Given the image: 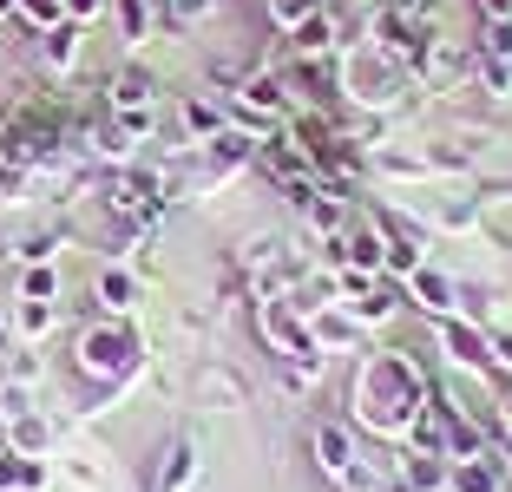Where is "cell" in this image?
I'll return each instance as SVG.
<instances>
[{"instance_id": "obj_1", "label": "cell", "mask_w": 512, "mask_h": 492, "mask_svg": "<svg viewBox=\"0 0 512 492\" xmlns=\"http://www.w3.org/2000/svg\"><path fill=\"white\" fill-rule=\"evenodd\" d=\"M427 407V381L414 374L407 355H375L355 381V414L368 420L375 433H407Z\"/></svg>"}, {"instance_id": "obj_2", "label": "cell", "mask_w": 512, "mask_h": 492, "mask_svg": "<svg viewBox=\"0 0 512 492\" xmlns=\"http://www.w3.org/2000/svg\"><path fill=\"white\" fill-rule=\"evenodd\" d=\"M79 368L86 374H132L138 368V335L125 322H106V328H92L86 342H79Z\"/></svg>"}, {"instance_id": "obj_3", "label": "cell", "mask_w": 512, "mask_h": 492, "mask_svg": "<svg viewBox=\"0 0 512 492\" xmlns=\"http://www.w3.org/2000/svg\"><path fill=\"white\" fill-rule=\"evenodd\" d=\"M46 145H60V132H53L46 112H14V119H0V164H7V171L33 164Z\"/></svg>"}, {"instance_id": "obj_4", "label": "cell", "mask_w": 512, "mask_h": 492, "mask_svg": "<svg viewBox=\"0 0 512 492\" xmlns=\"http://www.w3.org/2000/svg\"><path fill=\"white\" fill-rule=\"evenodd\" d=\"M263 335H270V342L283 348L289 361H309V355H322V348H316V335H309V328H302L296 315L283 309V302H263Z\"/></svg>"}, {"instance_id": "obj_5", "label": "cell", "mask_w": 512, "mask_h": 492, "mask_svg": "<svg viewBox=\"0 0 512 492\" xmlns=\"http://www.w3.org/2000/svg\"><path fill=\"white\" fill-rule=\"evenodd\" d=\"M440 348H447L460 368H486V361H493V342H486L473 322H460V315H440Z\"/></svg>"}, {"instance_id": "obj_6", "label": "cell", "mask_w": 512, "mask_h": 492, "mask_svg": "<svg viewBox=\"0 0 512 492\" xmlns=\"http://www.w3.org/2000/svg\"><path fill=\"white\" fill-rule=\"evenodd\" d=\"M407 296L421 302L427 315H453V283L440 276V269H427V263L414 269V276H407Z\"/></svg>"}, {"instance_id": "obj_7", "label": "cell", "mask_w": 512, "mask_h": 492, "mask_svg": "<svg viewBox=\"0 0 512 492\" xmlns=\"http://www.w3.org/2000/svg\"><path fill=\"white\" fill-rule=\"evenodd\" d=\"M447 486H453V492H499V466L486 460V453H473V460H453V466H447Z\"/></svg>"}, {"instance_id": "obj_8", "label": "cell", "mask_w": 512, "mask_h": 492, "mask_svg": "<svg viewBox=\"0 0 512 492\" xmlns=\"http://www.w3.org/2000/svg\"><path fill=\"white\" fill-rule=\"evenodd\" d=\"M46 486V466L40 460H27V453H0V492H40Z\"/></svg>"}, {"instance_id": "obj_9", "label": "cell", "mask_w": 512, "mask_h": 492, "mask_svg": "<svg viewBox=\"0 0 512 492\" xmlns=\"http://www.w3.org/2000/svg\"><path fill=\"white\" fill-rule=\"evenodd\" d=\"M316 460H322V473H335V479L355 473V447H348L342 427H316Z\"/></svg>"}, {"instance_id": "obj_10", "label": "cell", "mask_w": 512, "mask_h": 492, "mask_svg": "<svg viewBox=\"0 0 512 492\" xmlns=\"http://www.w3.org/2000/svg\"><path fill=\"white\" fill-rule=\"evenodd\" d=\"M289 40H296V53H302V60H316V53H329L335 20H329V14H309V20H296V27H289Z\"/></svg>"}, {"instance_id": "obj_11", "label": "cell", "mask_w": 512, "mask_h": 492, "mask_svg": "<svg viewBox=\"0 0 512 492\" xmlns=\"http://www.w3.org/2000/svg\"><path fill=\"white\" fill-rule=\"evenodd\" d=\"M151 197H158V178H151V171H125V178L112 184V204L119 210H151Z\"/></svg>"}, {"instance_id": "obj_12", "label": "cell", "mask_w": 512, "mask_h": 492, "mask_svg": "<svg viewBox=\"0 0 512 492\" xmlns=\"http://www.w3.org/2000/svg\"><path fill=\"white\" fill-rule=\"evenodd\" d=\"M342 256H348V269H368V276H375V269L388 263V237L362 230V237H348V243H342Z\"/></svg>"}, {"instance_id": "obj_13", "label": "cell", "mask_w": 512, "mask_h": 492, "mask_svg": "<svg viewBox=\"0 0 512 492\" xmlns=\"http://www.w3.org/2000/svg\"><path fill=\"white\" fill-rule=\"evenodd\" d=\"M7 447L33 460V453L46 447V420H40V414H7Z\"/></svg>"}, {"instance_id": "obj_14", "label": "cell", "mask_w": 512, "mask_h": 492, "mask_svg": "<svg viewBox=\"0 0 512 492\" xmlns=\"http://www.w3.org/2000/svg\"><path fill=\"white\" fill-rule=\"evenodd\" d=\"M73 60H79V20L46 27V66H73Z\"/></svg>"}, {"instance_id": "obj_15", "label": "cell", "mask_w": 512, "mask_h": 492, "mask_svg": "<svg viewBox=\"0 0 512 492\" xmlns=\"http://www.w3.org/2000/svg\"><path fill=\"white\" fill-rule=\"evenodd\" d=\"M440 486H447L440 453H414V460H407V492H440Z\"/></svg>"}, {"instance_id": "obj_16", "label": "cell", "mask_w": 512, "mask_h": 492, "mask_svg": "<svg viewBox=\"0 0 512 492\" xmlns=\"http://www.w3.org/2000/svg\"><path fill=\"white\" fill-rule=\"evenodd\" d=\"M394 73H388V66H375V60H362V66H355V99H368V105H381V99H394Z\"/></svg>"}, {"instance_id": "obj_17", "label": "cell", "mask_w": 512, "mask_h": 492, "mask_svg": "<svg viewBox=\"0 0 512 492\" xmlns=\"http://www.w3.org/2000/svg\"><path fill=\"white\" fill-rule=\"evenodd\" d=\"M99 302H106L112 315H125V309L138 302V283L125 276V269H106V276H99Z\"/></svg>"}, {"instance_id": "obj_18", "label": "cell", "mask_w": 512, "mask_h": 492, "mask_svg": "<svg viewBox=\"0 0 512 492\" xmlns=\"http://www.w3.org/2000/svg\"><path fill=\"white\" fill-rule=\"evenodd\" d=\"M197 479V447H171V466L158 473V492H184Z\"/></svg>"}, {"instance_id": "obj_19", "label": "cell", "mask_w": 512, "mask_h": 492, "mask_svg": "<svg viewBox=\"0 0 512 492\" xmlns=\"http://www.w3.org/2000/svg\"><path fill=\"white\" fill-rule=\"evenodd\" d=\"M112 105H119V112H138V105H151V79H145V73H119V86H112Z\"/></svg>"}, {"instance_id": "obj_20", "label": "cell", "mask_w": 512, "mask_h": 492, "mask_svg": "<svg viewBox=\"0 0 512 492\" xmlns=\"http://www.w3.org/2000/svg\"><path fill=\"white\" fill-rule=\"evenodd\" d=\"M60 296V276L46 263H27V283H20V302H53Z\"/></svg>"}, {"instance_id": "obj_21", "label": "cell", "mask_w": 512, "mask_h": 492, "mask_svg": "<svg viewBox=\"0 0 512 492\" xmlns=\"http://www.w3.org/2000/svg\"><path fill=\"white\" fill-rule=\"evenodd\" d=\"M184 125H191V138H217V132H224L217 105H204V99H191V105H184Z\"/></svg>"}, {"instance_id": "obj_22", "label": "cell", "mask_w": 512, "mask_h": 492, "mask_svg": "<svg viewBox=\"0 0 512 492\" xmlns=\"http://www.w3.org/2000/svg\"><path fill=\"white\" fill-rule=\"evenodd\" d=\"M381 269H394V276H414V269H421V243L394 237V243H388V263H381Z\"/></svg>"}, {"instance_id": "obj_23", "label": "cell", "mask_w": 512, "mask_h": 492, "mask_svg": "<svg viewBox=\"0 0 512 492\" xmlns=\"http://www.w3.org/2000/svg\"><path fill=\"white\" fill-rule=\"evenodd\" d=\"M250 151H256L250 132H217V164H243Z\"/></svg>"}, {"instance_id": "obj_24", "label": "cell", "mask_w": 512, "mask_h": 492, "mask_svg": "<svg viewBox=\"0 0 512 492\" xmlns=\"http://www.w3.org/2000/svg\"><path fill=\"white\" fill-rule=\"evenodd\" d=\"M46 328H53V302H20V335H46Z\"/></svg>"}, {"instance_id": "obj_25", "label": "cell", "mask_w": 512, "mask_h": 492, "mask_svg": "<svg viewBox=\"0 0 512 492\" xmlns=\"http://www.w3.org/2000/svg\"><path fill=\"white\" fill-rule=\"evenodd\" d=\"M20 14H27L33 27H60V20H66V0H20Z\"/></svg>"}, {"instance_id": "obj_26", "label": "cell", "mask_w": 512, "mask_h": 492, "mask_svg": "<svg viewBox=\"0 0 512 492\" xmlns=\"http://www.w3.org/2000/svg\"><path fill=\"white\" fill-rule=\"evenodd\" d=\"M388 309H394V296H388V289H368V296H355V322H381Z\"/></svg>"}, {"instance_id": "obj_27", "label": "cell", "mask_w": 512, "mask_h": 492, "mask_svg": "<svg viewBox=\"0 0 512 492\" xmlns=\"http://www.w3.org/2000/svg\"><path fill=\"white\" fill-rule=\"evenodd\" d=\"M348 335H355V322H348V315H316V348L322 342H348Z\"/></svg>"}, {"instance_id": "obj_28", "label": "cell", "mask_w": 512, "mask_h": 492, "mask_svg": "<svg viewBox=\"0 0 512 492\" xmlns=\"http://www.w3.org/2000/svg\"><path fill=\"white\" fill-rule=\"evenodd\" d=\"M486 53L512 60V20H486Z\"/></svg>"}, {"instance_id": "obj_29", "label": "cell", "mask_w": 512, "mask_h": 492, "mask_svg": "<svg viewBox=\"0 0 512 492\" xmlns=\"http://www.w3.org/2000/svg\"><path fill=\"white\" fill-rule=\"evenodd\" d=\"M270 14L283 20V27H296V20H309V14H316V0H270Z\"/></svg>"}, {"instance_id": "obj_30", "label": "cell", "mask_w": 512, "mask_h": 492, "mask_svg": "<svg viewBox=\"0 0 512 492\" xmlns=\"http://www.w3.org/2000/svg\"><path fill=\"white\" fill-rule=\"evenodd\" d=\"M125 14V40H145V0H119Z\"/></svg>"}, {"instance_id": "obj_31", "label": "cell", "mask_w": 512, "mask_h": 492, "mask_svg": "<svg viewBox=\"0 0 512 492\" xmlns=\"http://www.w3.org/2000/svg\"><path fill=\"white\" fill-rule=\"evenodd\" d=\"M486 86H493V92H512V60H499V53H493V60H486Z\"/></svg>"}, {"instance_id": "obj_32", "label": "cell", "mask_w": 512, "mask_h": 492, "mask_svg": "<svg viewBox=\"0 0 512 492\" xmlns=\"http://www.w3.org/2000/svg\"><path fill=\"white\" fill-rule=\"evenodd\" d=\"M99 7H106V0H66V20H92Z\"/></svg>"}, {"instance_id": "obj_33", "label": "cell", "mask_w": 512, "mask_h": 492, "mask_svg": "<svg viewBox=\"0 0 512 492\" xmlns=\"http://www.w3.org/2000/svg\"><path fill=\"white\" fill-rule=\"evenodd\" d=\"M20 256H27V263H46V256H53V237H33V243H27Z\"/></svg>"}, {"instance_id": "obj_34", "label": "cell", "mask_w": 512, "mask_h": 492, "mask_svg": "<svg viewBox=\"0 0 512 492\" xmlns=\"http://www.w3.org/2000/svg\"><path fill=\"white\" fill-rule=\"evenodd\" d=\"M480 14L486 20H512V0H480Z\"/></svg>"}, {"instance_id": "obj_35", "label": "cell", "mask_w": 512, "mask_h": 492, "mask_svg": "<svg viewBox=\"0 0 512 492\" xmlns=\"http://www.w3.org/2000/svg\"><path fill=\"white\" fill-rule=\"evenodd\" d=\"M493 355H499V361L512 368V335H499V342H493Z\"/></svg>"}, {"instance_id": "obj_36", "label": "cell", "mask_w": 512, "mask_h": 492, "mask_svg": "<svg viewBox=\"0 0 512 492\" xmlns=\"http://www.w3.org/2000/svg\"><path fill=\"white\" fill-rule=\"evenodd\" d=\"M506 427H512V394H506Z\"/></svg>"}, {"instance_id": "obj_37", "label": "cell", "mask_w": 512, "mask_h": 492, "mask_svg": "<svg viewBox=\"0 0 512 492\" xmlns=\"http://www.w3.org/2000/svg\"><path fill=\"white\" fill-rule=\"evenodd\" d=\"M7 7H20V0H0V14H7Z\"/></svg>"}]
</instances>
